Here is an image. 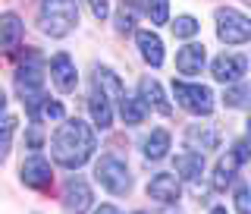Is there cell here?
Listing matches in <instances>:
<instances>
[{
  "label": "cell",
  "mask_w": 251,
  "mask_h": 214,
  "mask_svg": "<svg viewBox=\"0 0 251 214\" xmlns=\"http://www.w3.org/2000/svg\"><path fill=\"white\" fill-rule=\"evenodd\" d=\"M50 152H53V161L66 170H78L85 161L94 154V132L88 129V123L75 120H66L57 129V136L50 142Z\"/></svg>",
  "instance_id": "cell-1"
},
{
  "label": "cell",
  "mask_w": 251,
  "mask_h": 214,
  "mask_svg": "<svg viewBox=\"0 0 251 214\" xmlns=\"http://www.w3.org/2000/svg\"><path fill=\"white\" fill-rule=\"evenodd\" d=\"M38 22L41 31L50 38H63L75 29L78 22V6L75 0H41V10H38Z\"/></svg>",
  "instance_id": "cell-2"
},
{
  "label": "cell",
  "mask_w": 251,
  "mask_h": 214,
  "mask_svg": "<svg viewBox=\"0 0 251 214\" xmlns=\"http://www.w3.org/2000/svg\"><path fill=\"white\" fill-rule=\"evenodd\" d=\"M94 180L113 195H126L132 189V180H129V167L120 161L116 154H104L98 164H94Z\"/></svg>",
  "instance_id": "cell-3"
},
{
  "label": "cell",
  "mask_w": 251,
  "mask_h": 214,
  "mask_svg": "<svg viewBox=\"0 0 251 214\" xmlns=\"http://www.w3.org/2000/svg\"><path fill=\"white\" fill-rule=\"evenodd\" d=\"M217 38L226 41V44H245V41H251V19L242 16L239 10H229V6L217 10Z\"/></svg>",
  "instance_id": "cell-4"
},
{
  "label": "cell",
  "mask_w": 251,
  "mask_h": 214,
  "mask_svg": "<svg viewBox=\"0 0 251 214\" xmlns=\"http://www.w3.org/2000/svg\"><path fill=\"white\" fill-rule=\"evenodd\" d=\"M173 94L188 114H201L207 117L214 110V92L207 85H192V82H173Z\"/></svg>",
  "instance_id": "cell-5"
},
{
  "label": "cell",
  "mask_w": 251,
  "mask_h": 214,
  "mask_svg": "<svg viewBox=\"0 0 251 214\" xmlns=\"http://www.w3.org/2000/svg\"><path fill=\"white\" fill-rule=\"evenodd\" d=\"M41 85H44V63L38 54H28L16 69V89H19L22 101H28L35 94H41Z\"/></svg>",
  "instance_id": "cell-6"
},
{
  "label": "cell",
  "mask_w": 251,
  "mask_h": 214,
  "mask_svg": "<svg viewBox=\"0 0 251 214\" xmlns=\"http://www.w3.org/2000/svg\"><path fill=\"white\" fill-rule=\"evenodd\" d=\"M63 208H66V214H85L91 208V189L85 180H69L66 189H63Z\"/></svg>",
  "instance_id": "cell-7"
},
{
  "label": "cell",
  "mask_w": 251,
  "mask_h": 214,
  "mask_svg": "<svg viewBox=\"0 0 251 214\" xmlns=\"http://www.w3.org/2000/svg\"><path fill=\"white\" fill-rule=\"evenodd\" d=\"M50 164L44 161L41 154H31L22 161V183L31 186V189H47L50 186Z\"/></svg>",
  "instance_id": "cell-8"
},
{
  "label": "cell",
  "mask_w": 251,
  "mask_h": 214,
  "mask_svg": "<svg viewBox=\"0 0 251 214\" xmlns=\"http://www.w3.org/2000/svg\"><path fill=\"white\" fill-rule=\"evenodd\" d=\"M50 76H53V85H57L60 92H75L78 76H75V63H73L69 54H57V57H53Z\"/></svg>",
  "instance_id": "cell-9"
},
{
  "label": "cell",
  "mask_w": 251,
  "mask_h": 214,
  "mask_svg": "<svg viewBox=\"0 0 251 214\" xmlns=\"http://www.w3.org/2000/svg\"><path fill=\"white\" fill-rule=\"evenodd\" d=\"M185 145L192 148V152H214V148L220 145V132L214 129V126H188L185 129Z\"/></svg>",
  "instance_id": "cell-10"
},
{
  "label": "cell",
  "mask_w": 251,
  "mask_h": 214,
  "mask_svg": "<svg viewBox=\"0 0 251 214\" xmlns=\"http://www.w3.org/2000/svg\"><path fill=\"white\" fill-rule=\"evenodd\" d=\"M204 60H207L204 44H185L182 51L176 54V69L182 76H198L201 69H204Z\"/></svg>",
  "instance_id": "cell-11"
},
{
  "label": "cell",
  "mask_w": 251,
  "mask_h": 214,
  "mask_svg": "<svg viewBox=\"0 0 251 214\" xmlns=\"http://www.w3.org/2000/svg\"><path fill=\"white\" fill-rule=\"evenodd\" d=\"M214 79L217 82H235L239 76H245V69H248V60L245 57H232V54H223V57H217L214 60Z\"/></svg>",
  "instance_id": "cell-12"
},
{
  "label": "cell",
  "mask_w": 251,
  "mask_h": 214,
  "mask_svg": "<svg viewBox=\"0 0 251 214\" xmlns=\"http://www.w3.org/2000/svg\"><path fill=\"white\" fill-rule=\"evenodd\" d=\"M138 98L145 101L148 107H154L157 114H163V117L173 114V107H170V101L163 98V89H160L157 79H141V82H138Z\"/></svg>",
  "instance_id": "cell-13"
},
{
  "label": "cell",
  "mask_w": 251,
  "mask_h": 214,
  "mask_svg": "<svg viewBox=\"0 0 251 214\" xmlns=\"http://www.w3.org/2000/svg\"><path fill=\"white\" fill-rule=\"evenodd\" d=\"M148 195H151L154 202H163V205L176 202L179 199V180L173 177V173H157L151 183H148Z\"/></svg>",
  "instance_id": "cell-14"
},
{
  "label": "cell",
  "mask_w": 251,
  "mask_h": 214,
  "mask_svg": "<svg viewBox=\"0 0 251 214\" xmlns=\"http://www.w3.org/2000/svg\"><path fill=\"white\" fill-rule=\"evenodd\" d=\"M88 107H91V120L98 123L100 129H107V126L113 123V110H110V94L100 89V85H94V89H91Z\"/></svg>",
  "instance_id": "cell-15"
},
{
  "label": "cell",
  "mask_w": 251,
  "mask_h": 214,
  "mask_svg": "<svg viewBox=\"0 0 251 214\" xmlns=\"http://www.w3.org/2000/svg\"><path fill=\"white\" fill-rule=\"evenodd\" d=\"M138 47H141V57H145L151 66H160L163 63V41L154 35V31H138Z\"/></svg>",
  "instance_id": "cell-16"
},
{
  "label": "cell",
  "mask_w": 251,
  "mask_h": 214,
  "mask_svg": "<svg viewBox=\"0 0 251 214\" xmlns=\"http://www.w3.org/2000/svg\"><path fill=\"white\" fill-rule=\"evenodd\" d=\"M176 173L185 180H198L204 173V154L188 152V154H176Z\"/></svg>",
  "instance_id": "cell-17"
},
{
  "label": "cell",
  "mask_w": 251,
  "mask_h": 214,
  "mask_svg": "<svg viewBox=\"0 0 251 214\" xmlns=\"http://www.w3.org/2000/svg\"><path fill=\"white\" fill-rule=\"evenodd\" d=\"M0 29H3V51H16V47H19V38H22V19L16 13H3Z\"/></svg>",
  "instance_id": "cell-18"
},
{
  "label": "cell",
  "mask_w": 251,
  "mask_h": 214,
  "mask_svg": "<svg viewBox=\"0 0 251 214\" xmlns=\"http://www.w3.org/2000/svg\"><path fill=\"white\" fill-rule=\"evenodd\" d=\"M94 85H100V89H104L110 98L113 101H123V85H120V76L113 73V69H107V66H98L94 69Z\"/></svg>",
  "instance_id": "cell-19"
},
{
  "label": "cell",
  "mask_w": 251,
  "mask_h": 214,
  "mask_svg": "<svg viewBox=\"0 0 251 214\" xmlns=\"http://www.w3.org/2000/svg\"><path fill=\"white\" fill-rule=\"evenodd\" d=\"M167 152H170V132L167 129H154L151 136L145 139V157L148 161H160Z\"/></svg>",
  "instance_id": "cell-20"
},
{
  "label": "cell",
  "mask_w": 251,
  "mask_h": 214,
  "mask_svg": "<svg viewBox=\"0 0 251 214\" xmlns=\"http://www.w3.org/2000/svg\"><path fill=\"white\" fill-rule=\"evenodd\" d=\"M239 154H226V157H220L217 161V170H214V186L217 189H223V186H229L232 183V177H235V167H239Z\"/></svg>",
  "instance_id": "cell-21"
},
{
  "label": "cell",
  "mask_w": 251,
  "mask_h": 214,
  "mask_svg": "<svg viewBox=\"0 0 251 214\" xmlns=\"http://www.w3.org/2000/svg\"><path fill=\"white\" fill-rule=\"evenodd\" d=\"M120 114H123V120L129 123V126H138L141 120H145V101L123 94V101H120Z\"/></svg>",
  "instance_id": "cell-22"
},
{
  "label": "cell",
  "mask_w": 251,
  "mask_h": 214,
  "mask_svg": "<svg viewBox=\"0 0 251 214\" xmlns=\"http://www.w3.org/2000/svg\"><path fill=\"white\" fill-rule=\"evenodd\" d=\"M223 101H226L229 107H245L248 101H251V85H235V89L226 92Z\"/></svg>",
  "instance_id": "cell-23"
},
{
  "label": "cell",
  "mask_w": 251,
  "mask_h": 214,
  "mask_svg": "<svg viewBox=\"0 0 251 214\" xmlns=\"http://www.w3.org/2000/svg\"><path fill=\"white\" fill-rule=\"evenodd\" d=\"M195 31H198V22H195L192 16H179V19L173 22V35L176 38H192Z\"/></svg>",
  "instance_id": "cell-24"
},
{
  "label": "cell",
  "mask_w": 251,
  "mask_h": 214,
  "mask_svg": "<svg viewBox=\"0 0 251 214\" xmlns=\"http://www.w3.org/2000/svg\"><path fill=\"white\" fill-rule=\"evenodd\" d=\"M148 13H151V22L163 26L170 16V0H148Z\"/></svg>",
  "instance_id": "cell-25"
},
{
  "label": "cell",
  "mask_w": 251,
  "mask_h": 214,
  "mask_svg": "<svg viewBox=\"0 0 251 214\" xmlns=\"http://www.w3.org/2000/svg\"><path fill=\"white\" fill-rule=\"evenodd\" d=\"M235 208H239V214H251V192H248V186H239V192H235Z\"/></svg>",
  "instance_id": "cell-26"
},
{
  "label": "cell",
  "mask_w": 251,
  "mask_h": 214,
  "mask_svg": "<svg viewBox=\"0 0 251 214\" xmlns=\"http://www.w3.org/2000/svg\"><path fill=\"white\" fill-rule=\"evenodd\" d=\"M132 26H135V19H132V10H126V3H123V13L116 16V31H132Z\"/></svg>",
  "instance_id": "cell-27"
},
{
  "label": "cell",
  "mask_w": 251,
  "mask_h": 214,
  "mask_svg": "<svg viewBox=\"0 0 251 214\" xmlns=\"http://www.w3.org/2000/svg\"><path fill=\"white\" fill-rule=\"evenodd\" d=\"M88 3H91L94 19H107V13H110V3H107V0H88Z\"/></svg>",
  "instance_id": "cell-28"
},
{
  "label": "cell",
  "mask_w": 251,
  "mask_h": 214,
  "mask_svg": "<svg viewBox=\"0 0 251 214\" xmlns=\"http://www.w3.org/2000/svg\"><path fill=\"white\" fill-rule=\"evenodd\" d=\"M235 154H239V161H248V157H251L248 142H235Z\"/></svg>",
  "instance_id": "cell-29"
},
{
  "label": "cell",
  "mask_w": 251,
  "mask_h": 214,
  "mask_svg": "<svg viewBox=\"0 0 251 214\" xmlns=\"http://www.w3.org/2000/svg\"><path fill=\"white\" fill-rule=\"evenodd\" d=\"M28 145H31V148H38V145H41V129H38V126L28 132Z\"/></svg>",
  "instance_id": "cell-30"
},
{
  "label": "cell",
  "mask_w": 251,
  "mask_h": 214,
  "mask_svg": "<svg viewBox=\"0 0 251 214\" xmlns=\"http://www.w3.org/2000/svg\"><path fill=\"white\" fill-rule=\"evenodd\" d=\"M94 214H120V208H113V205H100Z\"/></svg>",
  "instance_id": "cell-31"
},
{
  "label": "cell",
  "mask_w": 251,
  "mask_h": 214,
  "mask_svg": "<svg viewBox=\"0 0 251 214\" xmlns=\"http://www.w3.org/2000/svg\"><path fill=\"white\" fill-rule=\"evenodd\" d=\"M210 214H226V208H214V211H210Z\"/></svg>",
  "instance_id": "cell-32"
},
{
  "label": "cell",
  "mask_w": 251,
  "mask_h": 214,
  "mask_svg": "<svg viewBox=\"0 0 251 214\" xmlns=\"http://www.w3.org/2000/svg\"><path fill=\"white\" fill-rule=\"evenodd\" d=\"M135 214H145V211H135Z\"/></svg>",
  "instance_id": "cell-33"
}]
</instances>
